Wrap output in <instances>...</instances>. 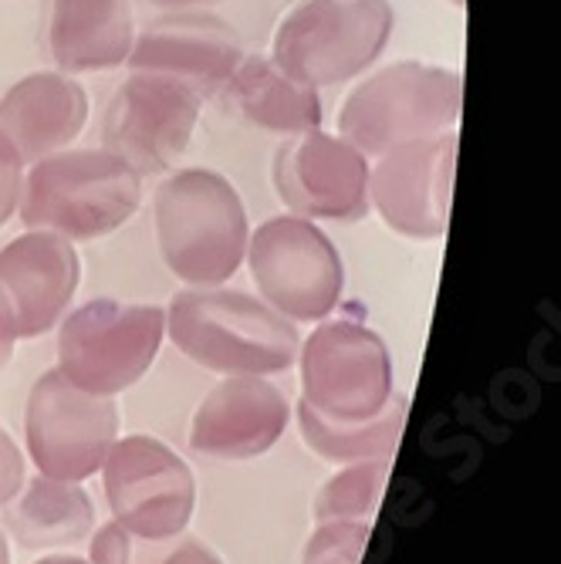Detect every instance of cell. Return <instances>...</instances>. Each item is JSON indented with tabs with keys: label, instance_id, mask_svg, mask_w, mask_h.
Returning a JSON list of instances; mask_svg holds the SVG:
<instances>
[{
	"label": "cell",
	"instance_id": "cell-25",
	"mask_svg": "<svg viewBox=\"0 0 561 564\" xmlns=\"http://www.w3.org/2000/svg\"><path fill=\"white\" fill-rule=\"evenodd\" d=\"M21 186H24V160L8 142V135L0 132V227L14 217L21 203Z\"/></svg>",
	"mask_w": 561,
	"mask_h": 564
},
{
	"label": "cell",
	"instance_id": "cell-31",
	"mask_svg": "<svg viewBox=\"0 0 561 564\" xmlns=\"http://www.w3.org/2000/svg\"><path fill=\"white\" fill-rule=\"evenodd\" d=\"M450 4H464V0H450Z\"/></svg>",
	"mask_w": 561,
	"mask_h": 564
},
{
	"label": "cell",
	"instance_id": "cell-17",
	"mask_svg": "<svg viewBox=\"0 0 561 564\" xmlns=\"http://www.w3.org/2000/svg\"><path fill=\"white\" fill-rule=\"evenodd\" d=\"M88 122V95L62 72L21 78L0 98V132L24 163L55 156Z\"/></svg>",
	"mask_w": 561,
	"mask_h": 564
},
{
	"label": "cell",
	"instance_id": "cell-27",
	"mask_svg": "<svg viewBox=\"0 0 561 564\" xmlns=\"http://www.w3.org/2000/svg\"><path fill=\"white\" fill-rule=\"evenodd\" d=\"M14 341H18V325H14L8 301L0 297V372H4L8 362L14 358Z\"/></svg>",
	"mask_w": 561,
	"mask_h": 564
},
{
	"label": "cell",
	"instance_id": "cell-15",
	"mask_svg": "<svg viewBox=\"0 0 561 564\" xmlns=\"http://www.w3.org/2000/svg\"><path fill=\"white\" fill-rule=\"evenodd\" d=\"M288 413L281 389L261 376H230L199 402L190 446L217 459H253L281 440Z\"/></svg>",
	"mask_w": 561,
	"mask_h": 564
},
{
	"label": "cell",
	"instance_id": "cell-29",
	"mask_svg": "<svg viewBox=\"0 0 561 564\" xmlns=\"http://www.w3.org/2000/svg\"><path fill=\"white\" fill-rule=\"evenodd\" d=\"M37 564H88V561H82V557H65V554H58V557H44V561H37Z\"/></svg>",
	"mask_w": 561,
	"mask_h": 564
},
{
	"label": "cell",
	"instance_id": "cell-23",
	"mask_svg": "<svg viewBox=\"0 0 561 564\" xmlns=\"http://www.w3.org/2000/svg\"><path fill=\"white\" fill-rule=\"evenodd\" d=\"M389 467H392V459H366V464H352L342 474H335L315 497L319 524L373 521L376 507L382 500V490H386V480H389Z\"/></svg>",
	"mask_w": 561,
	"mask_h": 564
},
{
	"label": "cell",
	"instance_id": "cell-7",
	"mask_svg": "<svg viewBox=\"0 0 561 564\" xmlns=\"http://www.w3.org/2000/svg\"><path fill=\"white\" fill-rule=\"evenodd\" d=\"M301 402L335 423H366L392 399L386 341L359 322H325L298 345Z\"/></svg>",
	"mask_w": 561,
	"mask_h": 564
},
{
	"label": "cell",
	"instance_id": "cell-19",
	"mask_svg": "<svg viewBox=\"0 0 561 564\" xmlns=\"http://www.w3.org/2000/svg\"><path fill=\"white\" fill-rule=\"evenodd\" d=\"M224 88L237 106V112L247 122L261 126L268 132L301 135V132L319 129V122H322L319 91L288 78L265 55L240 58V65L234 68V75L227 78Z\"/></svg>",
	"mask_w": 561,
	"mask_h": 564
},
{
	"label": "cell",
	"instance_id": "cell-2",
	"mask_svg": "<svg viewBox=\"0 0 561 564\" xmlns=\"http://www.w3.org/2000/svg\"><path fill=\"white\" fill-rule=\"evenodd\" d=\"M157 240L166 268L193 284L230 281L247 253V210L234 183L214 170H180L157 189Z\"/></svg>",
	"mask_w": 561,
	"mask_h": 564
},
{
	"label": "cell",
	"instance_id": "cell-30",
	"mask_svg": "<svg viewBox=\"0 0 561 564\" xmlns=\"http://www.w3.org/2000/svg\"><path fill=\"white\" fill-rule=\"evenodd\" d=\"M0 564H11V551H8V541H4V531H0Z\"/></svg>",
	"mask_w": 561,
	"mask_h": 564
},
{
	"label": "cell",
	"instance_id": "cell-14",
	"mask_svg": "<svg viewBox=\"0 0 561 564\" xmlns=\"http://www.w3.org/2000/svg\"><path fill=\"white\" fill-rule=\"evenodd\" d=\"M78 274L75 247L51 230H28L0 250V297L11 307L18 338H37L62 322Z\"/></svg>",
	"mask_w": 561,
	"mask_h": 564
},
{
	"label": "cell",
	"instance_id": "cell-26",
	"mask_svg": "<svg viewBox=\"0 0 561 564\" xmlns=\"http://www.w3.org/2000/svg\"><path fill=\"white\" fill-rule=\"evenodd\" d=\"M24 487V456L11 433L0 430V507H8Z\"/></svg>",
	"mask_w": 561,
	"mask_h": 564
},
{
	"label": "cell",
	"instance_id": "cell-24",
	"mask_svg": "<svg viewBox=\"0 0 561 564\" xmlns=\"http://www.w3.org/2000/svg\"><path fill=\"white\" fill-rule=\"evenodd\" d=\"M369 521H328L319 524L301 564H359L369 547Z\"/></svg>",
	"mask_w": 561,
	"mask_h": 564
},
{
	"label": "cell",
	"instance_id": "cell-13",
	"mask_svg": "<svg viewBox=\"0 0 561 564\" xmlns=\"http://www.w3.org/2000/svg\"><path fill=\"white\" fill-rule=\"evenodd\" d=\"M274 189L304 220L352 224L369 214V163L345 139L312 129L274 152Z\"/></svg>",
	"mask_w": 561,
	"mask_h": 564
},
{
	"label": "cell",
	"instance_id": "cell-10",
	"mask_svg": "<svg viewBox=\"0 0 561 564\" xmlns=\"http://www.w3.org/2000/svg\"><path fill=\"white\" fill-rule=\"evenodd\" d=\"M106 497L116 524L132 538L163 541L183 534L196 507L193 470L160 440H116L106 464Z\"/></svg>",
	"mask_w": 561,
	"mask_h": 564
},
{
	"label": "cell",
	"instance_id": "cell-3",
	"mask_svg": "<svg viewBox=\"0 0 561 564\" xmlns=\"http://www.w3.org/2000/svg\"><path fill=\"white\" fill-rule=\"evenodd\" d=\"M139 199L142 176L109 149H62L31 166L18 207L28 230L95 240L129 224Z\"/></svg>",
	"mask_w": 561,
	"mask_h": 564
},
{
	"label": "cell",
	"instance_id": "cell-8",
	"mask_svg": "<svg viewBox=\"0 0 561 564\" xmlns=\"http://www.w3.org/2000/svg\"><path fill=\"white\" fill-rule=\"evenodd\" d=\"M247 264L265 304L288 322H322L342 301V258L304 217H274L247 237Z\"/></svg>",
	"mask_w": 561,
	"mask_h": 564
},
{
	"label": "cell",
	"instance_id": "cell-1",
	"mask_svg": "<svg viewBox=\"0 0 561 564\" xmlns=\"http://www.w3.org/2000/svg\"><path fill=\"white\" fill-rule=\"evenodd\" d=\"M173 345L220 376H274L298 358V328L271 304L244 291L193 288L173 297L166 312Z\"/></svg>",
	"mask_w": 561,
	"mask_h": 564
},
{
	"label": "cell",
	"instance_id": "cell-5",
	"mask_svg": "<svg viewBox=\"0 0 561 564\" xmlns=\"http://www.w3.org/2000/svg\"><path fill=\"white\" fill-rule=\"evenodd\" d=\"M464 85L456 72L399 62L355 88L338 116V132L363 156H382L399 142L450 132L461 119Z\"/></svg>",
	"mask_w": 561,
	"mask_h": 564
},
{
	"label": "cell",
	"instance_id": "cell-11",
	"mask_svg": "<svg viewBox=\"0 0 561 564\" xmlns=\"http://www.w3.org/2000/svg\"><path fill=\"white\" fill-rule=\"evenodd\" d=\"M456 170V132L399 142L369 173V207L402 237L436 240L450 224V189Z\"/></svg>",
	"mask_w": 561,
	"mask_h": 564
},
{
	"label": "cell",
	"instance_id": "cell-4",
	"mask_svg": "<svg viewBox=\"0 0 561 564\" xmlns=\"http://www.w3.org/2000/svg\"><path fill=\"white\" fill-rule=\"evenodd\" d=\"M389 37V0H298L274 28L271 62L298 85H342L363 75Z\"/></svg>",
	"mask_w": 561,
	"mask_h": 564
},
{
	"label": "cell",
	"instance_id": "cell-6",
	"mask_svg": "<svg viewBox=\"0 0 561 564\" xmlns=\"http://www.w3.org/2000/svg\"><path fill=\"white\" fill-rule=\"evenodd\" d=\"M163 332L166 312L157 304L88 301L58 332V372L91 395L112 399L157 362Z\"/></svg>",
	"mask_w": 561,
	"mask_h": 564
},
{
	"label": "cell",
	"instance_id": "cell-12",
	"mask_svg": "<svg viewBox=\"0 0 561 564\" xmlns=\"http://www.w3.org/2000/svg\"><path fill=\"white\" fill-rule=\"evenodd\" d=\"M199 95L160 75H132L109 101L106 149L139 176L170 170L199 122Z\"/></svg>",
	"mask_w": 561,
	"mask_h": 564
},
{
	"label": "cell",
	"instance_id": "cell-22",
	"mask_svg": "<svg viewBox=\"0 0 561 564\" xmlns=\"http://www.w3.org/2000/svg\"><path fill=\"white\" fill-rule=\"evenodd\" d=\"M91 564H224L207 544L196 538H163L145 541L122 531L116 521L91 538Z\"/></svg>",
	"mask_w": 561,
	"mask_h": 564
},
{
	"label": "cell",
	"instance_id": "cell-28",
	"mask_svg": "<svg viewBox=\"0 0 561 564\" xmlns=\"http://www.w3.org/2000/svg\"><path fill=\"white\" fill-rule=\"evenodd\" d=\"M157 8H196V4H220V0H149Z\"/></svg>",
	"mask_w": 561,
	"mask_h": 564
},
{
	"label": "cell",
	"instance_id": "cell-18",
	"mask_svg": "<svg viewBox=\"0 0 561 564\" xmlns=\"http://www.w3.org/2000/svg\"><path fill=\"white\" fill-rule=\"evenodd\" d=\"M132 0H51L47 47L65 72H101L129 58Z\"/></svg>",
	"mask_w": 561,
	"mask_h": 564
},
{
	"label": "cell",
	"instance_id": "cell-9",
	"mask_svg": "<svg viewBox=\"0 0 561 564\" xmlns=\"http://www.w3.org/2000/svg\"><path fill=\"white\" fill-rule=\"evenodd\" d=\"M24 430L31 459L44 477L82 484L101 470L119 440V413L112 399L72 386L55 369L34 382Z\"/></svg>",
	"mask_w": 561,
	"mask_h": 564
},
{
	"label": "cell",
	"instance_id": "cell-16",
	"mask_svg": "<svg viewBox=\"0 0 561 564\" xmlns=\"http://www.w3.org/2000/svg\"><path fill=\"white\" fill-rule=\"evenodd\" d=\"M244 51L234 31L203 14H180L157 21L139 41H132L129 68L132 75H160L193 88L199 98L227 85Z\"/></svg>",
	"mask_w": 561,
	"mask_h": 564
},
{
	"label": "cell",
	"instance_id": "cell-20",
	"mask_svg": "<svg viewBox=\"0 0 561 564\" xmlns=\"http://www.w3.org/2000/svg\"><path fill=\"white\" fill-rule=\"evenodd\" d=\"M8 524L24 547L78 544L95 528V510L82 487L37 477L28 484L18 507L8 514Z\"/></svg>",
	"mask_w": 561,
	"mask_h": 564
},
{
	"label": "cell",
	"instance_id": "cell-21",
	"mask_svg": "<svg viewBox=\"0 0 561 564\" xmlns=\"http://www.w3.org/2000/svg\"><path fill=\"white\" fill-rule=\"evenodd\" d=\"M406 413H410L406 395H392L382 413L366 423H335L315 413L312 405L298 402V426L304 443L322 459H332V464H366V459H392L402 440Z\"/></svg>",
	"mask_w": 561,
	"mask_h": 564
}]
</instances>
